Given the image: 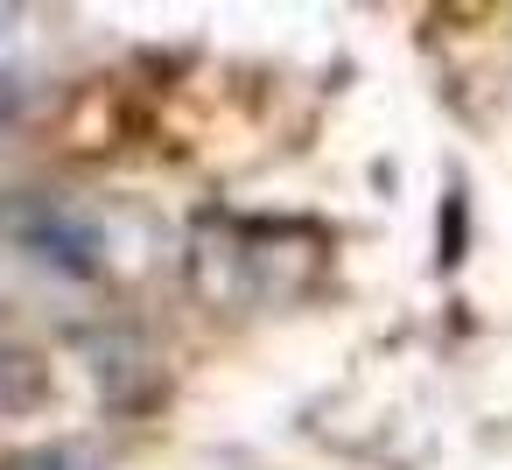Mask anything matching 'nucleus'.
<instances>
[{
  "instance_id": "1",
  "label": "nucleus",
  "mask_w": 512,
  "mask_h": 470,
  "mask_svg": "<svg viewBox=\"0 0 512 470\" xmlns=\"http://www.w3.org/2000/svg\"><path fill=\"white\" fill-rule=\"evenodd\" d=\"M8 470H92V463H85V456H71V449H36V456L8 463Z\"/></svg>"
}]
</instances>
